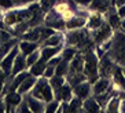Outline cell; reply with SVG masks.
Returning <instances> with one entry per match:
<instances>
[{
    "instance_id": "e0dca14e",
    "label": "cell",
    "mask_w": 125,
    "mask_h": 113,
    "mask_svg": "<svg viewBox=\"0 0 125 113\" xmlns=\"http://www.w3.org/2000/svg\"><path fill=\"white\" fill-rule=\"evenodd\" d=\"M63 50V44L61 46H55V47H51V46H41L40 47V54H41V59H44L45 62L48 59H51L52 57L61 54Z\"/></svg>"
},
{
    "instance_id": "ffe728a7",
    "label": "cell",
    "mask_w": 125,
    "mask_h": 113,
    "mask_svg": "<svg viewBox=\"0 0 125 113\" xmlns=\"http://www.w3.org/2000/svg\"><path fill=\"white\" fill-rule=\"evenodd\" d=\"M83 70H84V55L77 52L74 55V58L69 62V72H67V75H70V73H80Z\"/></svg>"
},
{
    "instance_id": "5b68a950",
    "label": "cell",
    "mask_w": 125,
    "mask_h": 113,
    "mask_svg": "<svg viewBox=\"0 0 125 113\" xmlns=\"http://www.w3.org/2000/svg\"><path fill=\"white\" fill-rule=\"evenodd\" d=\"M89 35H91V37H92V41H95L96 44H102L103 41L110 40L111 39V36H113V28L104 21V24H103L100 28H98V29H95V30H91Z\"/></svg>"
},
{
    "instance_id": "4dcf8cb0",
    "label": "cell",
    "mask_w": 125,
    "mask_h": 113,
    "mask_svg": "<svg viewBox=\"0 0 125 113\" xmlns=\"http://www.w3.org/2000/svg\"><path fill=\"white\" fill-rule=\"evenodd\" d=\"M77 48L76 47H72V46H66V47H63L62 52H61V55H62L63 59H66V61H72V59L74 58V55L77 54Z\"/></svg>"
},
{
    "instance_id": "277c9868",
    "label": "cell",
    "mask_w": 125,
    "mask_h": 113,
    "mask_svg": "<svg viewBox=\"0 0 125 113\" xmlns=\"http://www.w3.org/2000/svg\"><path fill=\"white\" fill-rule=\"evenodd\" d=\"M45 26L48 28H52L55 30H59V32H65V19H62V17H59L55 11L50 10L45 13L44 15V21H43Z\"/></svg>"
},
{
    "instance_id": "7dc6e473",
    "label": "cell",
    "mask_w": 125,
    "mask_h": 113,
    "mask_svg": "<svg viewBox=\"0 0 125 113\" xmlns=\"http://www.w3.org/2000/svg\"><path fill=\"white\" fill-rule=\"evenodd\" d=\"M121 28L125 30V18H124V19H121Z\"/></svg>"
},
{
    "instance_id": "44dd1931",
    "label": "cell",
    "mask_w": 125,
    "mask_h": 113,
    "mask_svg": "<svg viewBox=\"0 0 125 113\" xmlns=\"http://www.w3.org/2000/svg\"><path fill=\"white\" fill-rule=\"evenodd\" d=\"M104 15H106V22L113 28V30L121 28V18L118 17V14H117V11H115V7H114V6L109 8V11H107Z\"/></svg>"
},
{
    "instance_id": "ac0fdd59",
    "label": "cell",
    "mask_w": 125,
    "mask_h": 113,
    "mask_svg": "<svg viewBox=\"0 0 125 113\" xmlns=\"http://www.w3.org/2000/svg\"><path fill=\"white\" fill-rule=\"evenodd\" d=\"M54 95H55V98L58 99V101H66V102H69L70 99L73 98V95H74L73 94V87H72L67 81H65L63 86L59 88Z\"/></svg>"
},
{
    "instance_id": "836d02e7",
    "label": "cell",
    "mask_w": 125,
    "mask_h": 113,
    "mask_svg": "<svg viewBox=\"0 0 125 113\" xmlns=\"http://www.w3.org/2000/svg\"><path fill=\"white\" fill-rule=\"evenodd\" d=\"M58 1V0H39V4H40V8L43 13H47V11H50L54 6H55V3Z\"/></svg>"
},
{
    "instance_id": "f546056e",
    "label": "cell",
    "mask_w": 125,
    "mask_h": 113,
    "mask_svg": "<svg viewBox=\"0 0 125 113\" xmlns=\"http://www.w3.org/2000/svg\"><path fill=\"white\" fill-rule=\"evenodd\" d=\"M67 72H69V61H66V59L62 58V61L55 66V75L66 77Z\"/></svg>"
},
{
    "instance_id": "9a60e30c",
    "label": "cell",
    "mask_w": 125,
    "mask_h": 113,
    "mask_svg": "<svg viewBox=\"0 0 125 113\" xmlns=\"http://www.w3.org/2000/svg\"><path fill=\"white\" fill-rule=\"evenodd\" d=\"M111 81H113L114 87L117 88V90H125V76L124 73H122V68L120 65L115 63L114 66V70L111 73Z\"/></svg>"
},
{
    "instance_id": "b9f144b4",
    "label": "cell",
    "mask_w": 125,
    "mask_h": 113,
    "mask_svg": "<svg viewBox=\"0 0 125 113\" xmlns=\"http://www.w3.org/2000/svg\"><path fill=\"white\" fill-rule=\"evenodd\" d=\"M39 0H17V6L15 7H19V6H28V4H32V3H36Z\"/></svg>"
},
{
    "instance_id": "8d00e7d4",
    "label": "cell",
    "mask_w": 125,
    "mask_h": 113,
    "mask_svg": "<svg viewBox=\"0 0 125 113\" xmlns=\"http://www.w3.org/2000/svg\"><path fill=\"white\" fill-rule=\"evenodd\" d=\"M12 37L14 36L8 32V29H0V44L8 41L10 39H12Z\"/></svg>"
},
{
    "instance_id": "d6986e66",
    "label": "cell",
    "mask_w": 125,
    "mask_h": 113,
    "mask_svg": "<svg viewBox=\"0 0 125 113\" xmlns=\"http://www.w3.org/2000/svg\"><path fill=\"white\" fill-rule=\"evenodd\" d=\"M18 48H19V52L22 55H29L30 52H33L34 50L40 48V43L37 41H29V40H22L19 39L18 40Z\"/></svg>"
},
{
    "instance_id": "7c38bea8",
    "label": "cell",
    "mask_w": 125,
    "mask_h": 113,
    "mask_svg": "<svg viewBox=\"0 0 125 113\" xmlns=\"http://www.w3.org/2000/svg\"><path fill=\"white\" fill-rule=\"evenodd\" d=\"M23 97H25L26 102H28V105H29L30 112H33V113L45 112V102L43 101V99L36 98V97H33L32 94H26V95H23Z\"/></svg>"
},
{
    "instance_id": "ab89813d",
    "label": "cell",
    "mask_w": 125,
    "mask_h": 113,
    "mask_svg": "<svg viewBox=\"0 0 125 113\" xmlns=\"http://www.w3.org/2000/svg\"><path fill=\"white\" fill-rule=\"evenodd\" d=\"M62 61V55L61 54H58V55H55V57H52L51 59H48L47 61V65H51V66H56L59 63V62Z\"/></svg>"
},
{
    "instance_id": "f6af8a7d",
    "label": "cell",
    "mask_w": 125,
    "mask_h": 113,
    "mask_svg": "<svg viewBox=\"0 0 125 113\" xmlns=\"http://www.w3.org/2000/svg\"><path fill=\"white\" fill-rule=\"evenodd\" d=\"M125 0H113V6L114 7H120V6H124Z\"/></svg>"
},
{
    "instance_id": "681fc988",
    "label": "cell",
    "mask_w": 125,
    "mask_h": 113,
    "mask_svg": "<svg viewBox=\"0 0 125 113\" xmlns=\"http://www.w3.org/2000/svg\"><path fill=\"white\" fill-rule=\"evenodd\" d=\"M111 1H113V0H111Z\"/></svg>"
},
{
    "instance_id": "4316f807",
    "label": "cell",
    "mask_w": 125,
    "mask_h": 113,
    "mask_svg": "<svg viewBox=\"0 0 125 113\" xmlns=\"http://www.w3.org/2000/svg\"><path fill=\"white\" fill-rule=\"evenodd\" d=\"M85 80H88V79H87V76H85L83 72H80V73H70V75L66 76V81L72 86V87H74V86H77V84L81 83V81H85Z\"/></svg>"
},
{
    "instance_id": "cb8c5ba5",
    "label": "cell",
    "mask_w": 125,
    "mask_h": 113,
    "mask_svg": "<svg viewBox=\"0 0 125 113\" xmlns=\"http://www.w3.org/2000/svg\"><path fill=\"white\" fill-rule=\"evenodd\" d=\"M63 41H65L63 32H59V30H56L54 35H51L50 37H47L44 41H41V43H40V47H41V46H51V47H55V46H61V44H63Z\"/></svg>"
},
{
    "instance_id": "c3c4849f",
    "label": "cell",
    "mask_w": 125,
    "mask_h": 113,
    "mask_svg": "<svg viewBox=\"0 0 125 113\" xmlns=\"http://www.w3.org/2000/svg\"><path fill=\"white\" fill-rule=\"evenodd\" d=\"M3 14H4V11L0 8V19H3Z\"/></svg>"
},
{
    "instance_id": "3957f363",
    "label": "cell",
    "mask_w": 125,
    "mask_h": 113,
    "mask_svg": "<svg viewBox=\"0 0 125 113\" xmlns=\"http://www.w3.org/2000/svg\"><path fill=\"white\" fill-rule=\"evenodd\" d=\"M29 94H32L33 97H36L39 99H43L44 102H48V101H51V99L55 98L54 91H52L51 86L48 83V79H45L43 76L37 77L36 84L33 86V88H32V91Z\"/></svg>"
},
{
    "instance_id": "6da1fadb",
    "label": "cell",
    "mask_w": 125,
    "mask_h": 113,
    "mask_svg": "<svg viewBox=\"0 0 125 113\" xmlns=\"http://www.w3.org/2000/svg\"><path fill=\"white\" fill-rule=\"evenodd\" d=\"M87 79L91 83L99 77V58L96 55L95 50H88L84 55V70H83Z\"/></svg>"
},
{
    "instance_id": "83f0119b",
    "label": "cell",
    "mask_w": 125,
    "mask_h": 113,
    "mask_svg": "<svg viewBox=\"0 0 125 113\" xmlns=\"http://www.w3.org/2000/svg\"><path fill=\"white\" fill-rule=\"evenodd\" d=\"M65 81H66V77L58 76V75H54L52 77H50V79H48V83H50V86H51V88H52V91H54V94H55V92L58 91L59 88L62 87Z\"/></svg>"
},
{
    "instance_id": "8fae6325",
    "label": "cell",
    "mask_w": 125,
    "mask_h": 113,
    "mask_svg": "<svg viewBox=\"0 0 125 113\" xmlns=\"http://www.w3.org/2000/svg\"><path fill=\"white\" fill-rule=\"evenodd\" d=\"M110 7H113L111 0H92L91 4L88 6V11L89 13H99V14L104 15Z\"/></svg>"
},
{
    "instance_id": "4fadbf2b",
    "label": "cell",
    "mask_w": 125,
    "mask_h": 113,
    "mask_svg": "<svg viewBox=\"0 0 125 113\" xmlns=\"http://www.w3.org/2000/svg\"><path fill=\"white\" fill-rule=\"evenodd\" d=\"M104 24V15L99 13H89L87 17V25L85 28L88 30H95Z\"/></svg>"
},
{
    "instance_id": "30bf717a",
    "label": "cell",
    "mask_w": 125,
    "mask_h": 113,
    "mask_svg": "<svg viewBox=\"0 0 125 113\" xmlns=\"http://www.w3.org/2000/svg\"><path fill=\"white\" fill-rule=\"evenodd\" d=\"M73 94L76 97H78L80 99H87L88 97L92 95V83L89 80H85V81H81L80 84L74 86L73 87Z\"/></svg>"
},
{
    "instance_id": "d590c367",
    "label": "cell",
    "mask_w": 125,
    "mask_h": 113,
    "mask_svg": "<svg viewBox=\"0 0 125 113\" xmlns=\"http://www.w3.org/2000/svg\"><path fill=\"white\" fill-rule=\"evenodd\" d=\"M15 112L17 113H29L30 109H29V105H28V102H26L25 97L22 98V101L18 103V106L15 108Z\"/></svg>"
},
{
    "instance_id": "f1b7e54d",
    "label": "cell",
    "mask_w": 125,
    "mask_h": 113,
    "mask_svg": "<svg viewBox=\"0 0 125 113\" xmlns=\"http://www.w3.org/2000/svg\"><path fill=\"white\" fill-rule=\"evenodd\" d=\"M81 106H83V99H80L78 97L73 95V98L69 101V113H77L81 112Z\"/></svg>"
},
{
    "instance_id": "2e32d148",
    "label": "cell",
    "mask_w": 125,
    "mask_h": 113,
    "mask_svg": "<svg viewBox=\"0 0 125 113\" xmlns=\"http://www.w3.org/2000/svg\"><path fill=\"white\" fill-rule=\"evenodd\" d=\"M81 112H88V113H99L102 112V106L100 103L95 99V97H88L87 99L83 101V106H81Z\"/></svg>"
},
{
    "instance_id": "ba28073f",
    "label": "cell",
    "mask_w": 125,
    "mask_h": 113,
    "mask_svg": "<svg viewBox=\"0 0 125 113\" xmlns=\"http://www.w3.org/2000/svg\"><path fill=\"white\" fill-rule=\"evenodd\" d=\"M110 88H113V81H111L110 77L99 76L92 83V95H100L103 92L109 91Z\"/></svg>"
},
{
    "instance_id": "d4e9b609",
    "label": "cell",
    "mask_w": 125,
    "mask_h": 113,
    "mask_svg": "<svg viewBox=\"0 0 125 113\" xmlns=\"http://www.w3.org/2000/svg\"><path fill=\"white\" fill-rule=\"evenodd\" d=\"M120 102H121V97L118 95V91H117L110 99H109V102L104 106V108H106L104 110L109 112V113H118L120 112Z\"/></svg>"
},
{
    "instance_id": "484cf974",
    "label": "cell",
    "mask_w": 125,
    "mask_h": 113,
    "mask_svg": "<svg viewBox=\"0 0 125 113\" xmlns=\"http://www.w3.org/2000/svg\"><path fill=\"white\" fill-rule=\"evenodd\" d=\"M45 66H47V62L44 61V59H39V61L36 62V63H33V65L30 66L29 69V73L32 75V76L34 77H41L43 76V73H44V69H45Z\"/></svg>"
},
{
    "instance_id": "bcb514c9",
    "label": "cell",
    "mask_w": 125,
    "mask_h": 113,
    "mask_svg": "<svg viewBox=\"0 0 125 113\" xmlns=\"http://www.w3.org/2000/svg\"><path fill=\"white\" fill-rule=\"evenodd\" d=\"M120 112L125 113V98H122L121 102H120Z\"/></svg>"
},
{
    "instance_id": "603a6c76",
    "label": "cell",
    "mask_w": 125,
    "mask_h": 113,
    "mask_svg": "<svg viewBox=\"0 0 125 113\" xmlns=\"http://www.w3.org/2000/svg\"><path fill=\"white\" fill-rule=\"evenodd\" d=\"M23 70H28L25 55H22L21 52H18L17 57H15V59H14V63H12L11 76H14V75H17V73H19V72H23Z\"/></svg>"
},
{
    "instance_id": "ee69618b",
    "label": "cell",
    "mask_w": 125,
    "mask_h": 113,
    "mask_svg": "<svg viewBox=\"0 0 125 113\" xmlns=\"http://www.w3.org/2000/svg\"><path fill=\"white\" fill-rule=\"evenodd\" d=\"M0 112H6V102L3 95H0Z\"/></svg>"
},
{
    "instance_id": "9c48e42d",
    "label": "cell",
    "mask_w": 125,
    "mask_h": 113,
    "mask_svg": "<svg viewBox=\"0 0 125 113\" xmlns=\"http://www.w3.org/2000/svg\"><path fill=\"white\" fill-rule=\"evenodd\" d=\"M23 95H21L17 91H8L4 95V102H6V112H15V108L22 101Z\"/></svg>"
},
{
    "instance_id": "5bb4252c",
    "label": "cell",
    "mask_w": 125,
    "mask_h": 113,
    "mask_svg": "<svg viewBox=\"0 0 125 113\" xmlns=\"http://www.w3.org/2000/svg\"><path fill=\"white\" fill-rule=\"evenodd\" d=\"M87 25V17L84 15H74L70 19L65 21V30H73V29H81Z\"/></svg>"
},
{
    "instance_id": "74e56055",
    "label": "cell",
    "mask_w": 125,
    "mask_h": 113,
    "mask_svg": "<svg viewBox=\"0 0 125 113\" xmlns=\"http://www.w3.org/2000/svg\"><path fill=\"white\" fill-rule=\"evenodd\" d=\"M6 80H7V75L0 69V95H3L4 88H6Z\"/></svg>"
},
{
    "instance_id": "e575fe53",
    "label": "cell",
    "mask_w": 125,
    "mask_h": 113,
    "mask_svg": "<svg viewBox=\"0 0 125 113\" xmlns=\"http://www.w3.org/2000/svg\"><path fill=\"white\" fill-rule=\"evenodd\" d=\"M17 6V0H0V8L3 11H8Z\"/></svg>"
},
{
    "instance_id": "7bdbcfd3",
    "label": "cell",
    "mask_w": 125,
    "mask_h": 113,
    "mask_svg": "<svg viewBox=\"0 0 125 113\" xmlns=\"http://www.w3.org/2000/svg\"><path fill=\"white\" fill-rule=\"evenodd\" d=\"M115 11H117L118 17H120L121 19L125 18V4L124 6H120V7H115Z\"/></svg>"
},
{
    "instance_id": "1f68e13d",
    "label": "cell",
    "mask_w": 125,
    "mask_h": 113,
    "mask_svg": "<svg viewBox=\"0 0 125 113\" xmlns=\"http://www.w3.org/2000/svg\"><path fill=\"white\" fill-rule=\"evenodd\" d=\"M41 58V54H40V48H37V50H34L33 52H30L29 55H26L25 59H26V65H28V69H29L30 66L33 65V63H36L39 59Z\"/></svg>"
},
{
    "instance_id": "7402d4cb",
    "label": "cell",
    "mask_w": 125,
    "mask_h": 113,
    "mask_svg": "<svg viewBox=\"0 0 125 113\" xmlns=\"http://www.w3.org/2000/svg\"><path fill=\"white\" fill-rule=\"evenodd\" d=\"M36 81H37V77H34V76H32V75H29V76L26 77V79L22 81V83L19 84V87L17 88V92H19L21 95L29 94V92L32 91L33 86L36 84Z\"/></svg>"
},
{
    "instance_id": "52a82bcc",
    "label": "cell",
    "mask_w": 125,
    "mask_h": 113,
    "mask_svg": "<svg viewBox=\"0 0 125 113\" xmlns=\"http://www.w3.org/2000/svg\"><path fill=\"white\" fill-rule=\"evenodd\" d=\"M18 52H19V48H18V43H17V46H14V47L1 58V61H0V69L7 75V77L11 76L12 63H14V59H15V57H17Z\"/></svg>"
},
{
    "instance_id": "8992f818",
    "label": "cell",
    "mask_w": 125,
    "mask_h": 113,
    "mask_svg": "<svg viewBox=\"0 0 125 113\" xmlns=\"http://www.w3.org/2000/svg\"><path fill=\"white\" fill-rule=\"evenodd\" d=\"M115 62L111 58V55L109 54V51L104 52L99 58V76L102 77H110L111 79V73L114 70Z\"/></svg>"
},
{
    "instance_id": "7a4b0ae2",
    "label": "cell",
    "mask_w": 125,
    "mask_h": 113,
    "mask_svg": "<svg viewBox=\"0 0 125 113\" xmlns=\"http://www.w3.org/2000/svg\"><path fill=\"white\" fill-rule=\"evenodd\" d=\"M63 37L66 46H72V47H84L88 44V37H89V32L88 29H73V30H65L63 32Z\"/></svg>"
},
{
    "instance_id": "d6a6232c",
    "label": "cell",
    "mask_w": 125,
    "mask_h": 113,
    "mask_svg": "<svg viewBox=\"0 0 125 113\" xmlns=\"http://www.w3.org/2000/svg\"><path fill=\"white\" fill-rule=\"evenodd\" d=\"M58 108H59V101L56 98L45 102V112L47 113H56L58 112Z\"/></svg>"
},
{
    "instance_id": "f35d334b",
    "label": "cell",
    "mask_w": 125,
    "mask_h": 113,
    "mask_svg": "<svg viewBox=\"0 0 125 113\" xmlns=\"http://www.w3.org/2000/svg\"><path fill=\"white\" fill-rule=\"evenodd\" d=\"M55 75V66H51V65H47L44 69V73H43V77L45 79H50Z\"/></svg>"
},
{
    "instance_id": "60d3db41",
    "label": "cell",
    "mask_w": 125,
    "mask_h": 113,
    "mask_svg": "<svg viewBox=\"0 0 125 113\" xmlns=\"http://www.w3.org/2000/svg\"><path fill=\"white\" fill-rule=\"evenodd\" d=\"M74 4H77L78 7H81V8H88V6L91 4V1L92 0H72Z\"/></svg>"
}]
</instances>
